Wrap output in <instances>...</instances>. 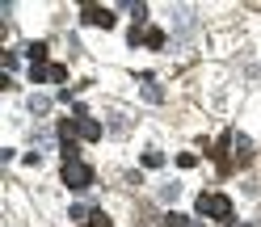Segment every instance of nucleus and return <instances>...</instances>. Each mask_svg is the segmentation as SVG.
Instances as JSON below:
<instances>
[{"mask_svg":"<svg viewBox=\"0 0 261 227\" xmlns=\"http://www.w3.org/2000/svg\"><path fill=\"white\" fill-rule=\"evenodd\" d=\"M198 215L215 219V223H236V215H232V198H223V193H198Z\"/></svg>","mask_w":261,"mask_h":227,"instance_id":"f257e3e1","label":"nucleus"},{"mask_svg":"<svg viewBox=\"0 0 261 227\" xmlns=\"http://www.w3.org/2000/svg\"><path fill=\"white\" fill-rule=\"evenodd\" d=\"M194 25H198L194 5H177V9H173V34H177V42H181V46L194 38Z\"/></svg>","mask_w":261,"mask_h":227,"instance_id":"f03ea898","label":"nucleus"},{"mask_svg":"<svg viewBox=\"0 0 261 227\" xmlns=\"http://www.w3.org/2000/svg\"><path fill=\"white\" fill-rule=\"evenodd\" d=\"M63 185L68 189H89L93 185V168L85 160H63Z\"/></svg>","mask_w":261,"mask_h":227,"instance_id":"7ed1b4c3","label":"nucleus"},{"mask_svg":"<svg viewBox=\"0 0 261 227\" xmlns=\"http://www.w3.org/2000/svg\"><path fill=\"white\" fill-rule=\"evenodd\" d=\"M202 152H206V156H215L219 177H232V131H227L219 143H202Z\"/></svg>","mask_w":261,"mask_h":227,"instance_id":"20e7f679","label":"nucleus"},{"mask_svg":"<svg viewBox=\"0 0 261 227\" xmlns=\"http://www.w3.org/2000/svg\"><path fill=\"white\" fill-rule=\"evenodd\" d=\"M80 21H85V25L114 30V9H101V5H80Z\"/></svg>","mask_w":261,"mask_h":227,"instance_id":"39448f33","label":"nucleus"},{"mask_svg":"<svg viewBox=\"0 0 261 227\" xmlns=\"http://www.w3.org/2000/svg\"><path fill=\"white\" fill-rule=\"evenodd\" d=\"M30 80H51V84H63V80H68V68H63V63H38V68H30Z\"/></svg>","mask_w":261,"mask_h":227,"instance_id":"423d86ee","label":"nucleus"},{"mask_svg":"<svg viewBox=\"0 0 261 227\" xmlns=\"http://www.w3.org/2000/svg\"><path fill=\"white\" fill-rule=\"evenodd\" d=\"M72 126H76V135H80V139H89V143H97V139H101V122H97V118H89V114H76V118H72Z\"/></svg>","mask_w":261,"mask_h":227,"instance_id":"0eeeda50","label":"nucleus"},{"mask_svg":"<svg viewBox=\"0 0 261 227\" xmlns=\"http://www.w3.org/2000/svg\"><path fill=\"white\" fill-rule=\"evenodd\" d=\"M139 93H143V101H152V105L165 101V89L152 80V72H143V76H139Z\"/></svg>","mask_w":261,"mask_h":227,"instance_id":"6e6552de","label":"nucleus"},{"mask_svg":"<svg viewBox=\"0 0 261 227\" xmlns=\"http://www.w3.org/2000/svg\"><path fill=\"white\" fill-rule=\"evenodd\" d=\"M232 160H236V164H249V160H253V143H249V135H236V131H232Z\"/></svg>","mask_w":261,"mask_h":227,"instance_id":"1a4fd4ad","label":"nucleus"},{"mask_svg":"<svg viewBox=\"0 0 261 227\" xmlns=\"http://www.w3.org/2000/svg\"><path fill=\"white\" fill-rule=\"evenodd\" d=\"M118 9H126L130 17H135V25L148 21V5H143V0H126V5H118Z\"/></svg>","mask_w":261,"mask_h":227,"instance_id":"9d476101","label":"nucleus"},{"mask_svg":"<svg viewBox=\"0 0 261 227\" xmlns=\"http://www.w3.org/2000/svg\"><path fill=\"white\" fill-rule=\"evenodd\" d=\"M46 109H51V97H42V93H34V97H30V114H34V118H42Z\"/></svg>","mask_w":261,"mask_h":227,"instance_id":"9b49d317","label":"nucleus"},{"mask_svg":"<svg viewBox=\"0 0 261 227\" xmlns=\"http://www.w3.org/2000/svg\"><path fill=\"white\" fill-rule=\"evenodd\" d=\"M46 63V42H30V68Z\"/></svg>","mask_w":261,"mask_h":227,"instance_id":"f8f14e48","label":"nucleus"},{"mask_svg":"<svg viewBox=\"0 0 261 227\" xmlns=\"http://www.w3.org/2000/svg\"><path fill=\"white\" fill-rule=\"evenodd\" d=\"M177 193H181V181H165L160 185V202H177Z\"/></svg>","mask_w":261,"mask_h":227,"instance_id":"ddd939ff","label":"nucleus"},{"mask_svg":"<svg viewBox=\"0 0 261 227\" xmlns=\"http://www.w3.org/2000/svg\"><path fill=\"white\" fill-rule=\"evenodd\" d=\"M80 227H114V223H110V215H106V210H93V215L80 223Z\"/></svg>","mask_w":261,"mask_h":227,"instance_id":"4468645a","label":"nucleus"},{"mask_svg":"<svg viewBox=\"0 0 261 227\" xmlns=\"http://www.w3.org/2000/svg\"><path fill=\"white\" fill-rule=\"evenodd\" d=\"M143 164H148V168H160V164H165V152H160V148H148V152H143Z\"/></svg>","mask_w":261,"mask_h":227,"instance_id":"2eb2a0df","label":"nucleus"},{"mask_svg":"<svg viewBox=\"0 0 261 227\" xmlns=\"http://www.w3.org/2000/svg\"><path fill=\"white\" fill-rule=\"evenodd\" d=\"M126 126H130V118H126V114H118V109H114V114H110V131H126Z\"/></svg>","mask_w":261,"mask_h":227,"instance_id":"dca6fc26","label":"nucleus"},{"mask_svg":"<svg viewBox=\"0 0 261 227\" xmlns=\"http://www.w3.org/2000/svg\"><path fill=\"white\" fill-rule=\"evenodd\" d=\"M68 215H72V219H76V223H85V219H89V215H93V206H80V202H76V206H72V210H68Z\"/></svg>","mask_w":261,"mask_h":227,"instance_id":"f3484780","label":"nucleus"},{"mask_svg":"<svg viewBox=\"0 0 261 227\" xmlns=\"http://www.w3.org/2000/svg\"><path fill=\"white\" fill-rule=\"evenodd\" d=\"M30 143H34V148H46V143H51V131H34V139H30Z\"/></svg>","mask_w":261,"mask_h":227,"instance_id":"a211bd4d","label":"nucleus"},{"mask_svg":"<svg viewBox=\"0 0 261 227\" xmlns=\"http://www.w3.org/2000/svg\"><path fill=\"white\" fill-rule=\"evenodd\" d=\"M165 223H169V227H190V219H186V215H165Z\"/></svg>","mask_w":261,"mask_h":227,"instance_id":"6ab92c4d","label":"nucleus"},{"mask_svg":"<svg viewBox=\"0 0 261 227\" xmlns=\"http://www.w3.org/2000/svg\"><path fill=\"white\" fill-rule=\"evenodd\" d=\"M244 227H249V223H244Z\"/></svg>","mask_w":261,"mask_h":227,"instance_id":"aec40b11","label":"nucleus"}]
</instances>
